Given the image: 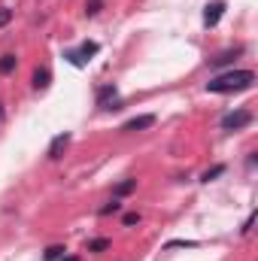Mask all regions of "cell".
I'll return each instance as SVG.
<instances>
[{"mask_svg":"<svg viewBox=\"0 0 258 261\" xmlns=\"http://www.w3.org/2000/svg\"><path fill=\"white\" fill-rule=\"evenodd\" d=\"M137 189V179H125V182H119L116 186V197H125V195H131Z\"/></svg>","mask_w":258,"mask_h":261,"instance_id":"12","label":"cell"},{"mask_svg":"<svg viewBox=\"0 0 258 261\" xmlns=\"http://www.w3.org/2000/svg\"><path fill=\"white\" fill-rule=\"evenodd\" d=\"M222 173H225V164H216V167H210L200 179H203V182H210V179H216V176H222Z\"/></svg>","mask_w":258,"mask_h":261,"instance_id":"13","label":"cell"},{"mask_svg":"<svg viewBox=\"0 0 258 261\" xmlns=\"http://www.w3.org/2000/svg\"><path fill=\"white\" fill-rule=\"evenodd\" d=\"M137 222H140V213H128L125 216V225H137Z\"/></svg>","mask_w":258,"mask_h":261,"instance_id":"20","label":"cell"},{"mask_svg":"<svg viewBox=\"0 0 258 261\" xmlns=\"http://www.w3.org/2000/svg\"><path fill=\"white\" fill-rule=\"evenodd\" d=\"M252 225H255V213H249V219L243 222V228H240V231H243V234H249V231H252Z\"/></svg>","mask_w":258,"mask_h":261,"instance_id":"18","label":"cell"},{"mask_svg":"<svg viewBox=\"0 0 258 261\" xmlns=\"http://www.w3.org/2000/svg\"><path fill=\"white\" fill-rule=\"evenodd\" d=\"M15 64H18V61H15V55H3V58H0V73H3V76H9V73L15 70Z\"/></svg>","mask_w":258,"mask_h":261,"instance_id":"10","label":"cell"},{"mask_svg":"<svg viewBox=\"0 0 258 261\" xmlns=\"http://www.w3.org/2000/svg\"><path fill=\"white\" fill-rule=\"evenodd\" d=\"M61 261H79V258H76V255H67V258L61 255Z\"/></svg>","mask_w":258,"mask_h":261,"instance_id":"21","label":"cell"},{"mask_svg":"<svg viewBox=\"0 0 258 261\" xmlns=\"http://www.w3.org/2000/svg\"><path fill=\"white\" fill-rule=\"evenodd\" d=\"M9 18H12V9H0V28H6Z\"/></svg>","mask_w":258,"mask_h":261,"instance_id":"19","label":"cell"},{"mask_svg":"<svg viewBox=\"0 0 258 261\" xmlns=\"http://www.w3.org/2000/svg\"><path fill=\"white\" fill-rule=\"evenodd\" d=\"M222 12H225V0H213V3H207V9H203V24H207V28H216L219 18H222Z\"/></svg>","mask_w":258,"mask_h":261,"instance_id":"5","label":"cell"},{"mask_svg":"<svg viewBox=\"0 0 258 261\" xmlns=\"http://www.w3.org/2000/svg\"><path fill=\"white\" fill-rule=\"evenodd\" d=\"M176 246H197V240H170L167 249H176Z\"/></svg>","mask_w":258,"mask_h":261,"instance_id":"17","label":"cell"},{"mask_svg":"<svg viewBox=\"0 0 258 261\" xmlns=\"http://www.w3.org/2000/svg\"><path fill=\"white\" fill-rule=\"evenodd\" d=\"M110 246H113V243H110L107 237H97V240H91V243H88V252H107Z\"/></svg>","mask_w":258,"mask_h":261,"instance_id":"11","label":"cell"},{"mask_svg":"<svg viewBox=\"0 0 258 261\" xmlns=\"http://www.w3.org/2000/svg\"><path fill=\"white\" fill-rule=\"evenodd\" d=\"M49 79H52V73H49L46 67H37V70H34V88H37V91H46V88H49Z\"/></svg>","mask_w":258,"mask_h":261,"instance_id":"8","label":"cell"},{"mask_svg":"<svg viewBox=\"0 0 258 261\" xmlns=\"http://www.w3.org/2000/svg\"><path fill=\"white\" fill-rule=\"evenodd\" d=\"M119 210H122V203H119V197H116L113 203H107V206L100 210V216H113V213H119Z\"/></svg>","mask_w":258,"mask_h":261,"instance_id":"15","label":"cell"},{"mask_svg":"<svg viewBox=\"0 0 258 261\" xmlns=\"http://www.w3.org/2000/svg\"><path fill=\"white\" fill-rule=\"evenodd\" d=\"M152 125H155V116H134V119H128V122L122 125V130H125V134H134V130L152 128Z\"/></svg>","mask_w":258,"mask_h":261,"instance_id":"6","label":"cell"},{"mask_svg":"<svg viewBox=\"0 0 258 261\" xmlns=\"http://www.w3.org/2000/svg\"><path fill=\"white\" fill-rule=\"evenodd\" d=\"M240 52H243V49H228V52H222V55H216V58H213L210 64H213V67H225V64H231V61H234V58H237Z\"/></svg>","mask_w":258,"mask_h":261,"instance_id":"9","label":"cell"},{"mask_svg":"<svg viewBox=\"0 0 258 261\" xmlns=\"http://www.w3.org/2000/svg\"><path fill=\"white\" fill-rule=\"evenodd\" d=\"M100 6H104L100 0H88V3H85V12H88V15H97V12H100Z\"/></svg>","mask_w":258,"mask_h":261,"instance_id":"16","label":"cell"},{"mask_svg":"<svg viewBox=\"0 0 258 261\" xmlns=\"http://www.w3.org/2000/svg\"><path fill=\"white\" fill-rule=\"evenodd\" d=\"M97 52H100V46H97V43H91V40H88V43H82V46H79V49H76V52H67L64 58H67V61H70V64L82 67V64H88V61H91V58H94V55H97Z\"/></svg>","mask_w":258,"mask_h":261,"instance_id":"2","label":"cell"},{"mask_svg":"<svg viewBox=\"0 0 258 261\" xmlns=\"http://www.w3.org/2000/svg\"><path fill=\"white\" fill-rule=\"evenodd\" d=\"M255 82V73L252 70H231V73H222L216 79L207 82V91L213 94H231V91H243Z\"/></svg>","mask_w":258,"mask_h":261,"instance_id":"1","label":"cell"},{"mask_svg":"<svg viewBox=\"0 0 258 261\" xmlns=\"http://www.w3.org/2000/svg\"><path fill=\"white\" fill-rule=\"evenodd\" d=\"M64 252H67L64 246H49V249H46V261H58Z\"/></svg>","mask_w":258,"mask_h":261,"instance_id":"14","label":"cell"},{"mask_svg":"<svg viewBox=\"0 0 258 261\" xmlns=\"http://www.w3.org/2000/svg\"><path fill=\"white\" fill-rule=\"evenodd\" d=\"M97 107H104V110H119L122 103H119V91L113 88V85H104L100 91H97Z\"/></svg>","mask_w":258,"mask_h":261,"instance_id":"4","label":"cell"},{"mask_svg":"<svg viewBox=\"0 0 258 261\" xmlns=\"http://www.w3.org/2000/svg\"><path fill=\"white\" fill-rule=\"evenodd\" d=\"M0 122H3V103H0Z\"/></svg>","mask_w":258,"mask_h":261,"instance_id":"22","label":"cell"},{"mask_svg":"<svg viewBox=\"0 0 258 261\" xmlns=\"http://www.w3.org/2000/svg\"><path fill=\"white\" fill-rule=\"evenodd\" d=\"M67 146H70V134H58V137L49 143V152H46V155H49V158H61V152H64Z\"/></svg>","mask_w":258,"mask_h":261,"instance_id":"7","label":"cell"},{"mask_svg":"<svg viewBox=\"0 0 258 261\" xmlns=\"http://www.w3.org/2000/svg\"><path fill=\"white\" fill-rule=\"evenodd\" d=\"M249 122H252V113L249 110H234V113L222 116V128L225 130H240V128H246Z\"/></svg>","mask_w":258,"mask_h":261,"instance_id":"3","label":"cell"}]
</instances>
